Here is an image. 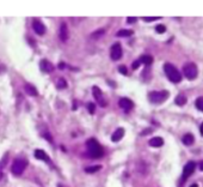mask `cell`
I'll return each mask as SVG.
<instances>
[{
    "label": "cell",
    "instance_id": "obj_23",
    "mask_svg": "<svg viewBox=\"0 0 203 187\" xmlns=\"http://www.w3.org/2000/svg\"><path fill=\"white\" fill-rule=\"evenodd\" d=\"M67 86V83H66V80L63 79V78H60L59 80H57V88L59 89H65Z\"/></svg>",
    "mask_w": 203,
    "mask_h": 187
},
{
    "label": "cell",
    "instance_id": "obj_11",
    "mask_svg": "<svg viewBox=\"0 0 203 187\" xmlns=\"http://www.w3.org/2000/svg\"><path fill=\"white\" fill-rule=\"evenodd\" d=\"M35 157L37 158V159H41V161H44V162H47L48 164H52V159L50 157L43 151V150H40V149H37L36 151H35Z\"/></svg>",
    "mask_w": 203,
    "mask_h": 187
},
{
    "label": "cell",
    "instance_id": "obj_7",
    "mask_svg": "<svg viewBox=\"0 0 203 187\" xmlns=\"http://www.w3.org/2000/svg\"><path fill=\"white\" fill-rule=\"evenodd\" d=\"M92 91H93V96H95V99L97 100V102L99 103V106H102V107H105L107 102H105V100L103 99V95H102V91H100V89H99L98 86H93V88H92Z\"/></svg>",
    "mask_w": 203,
    "mask_h": 187
},
{
    "label": "cell",
    "instance_id": "obj_30",
    "mask_svg": "<svg viewBox=\"0 0 203 187\" xmlns=\"http://www.w3.org/2000/svg\"><path fill=\"white\" fill-rule=\"evenodd\" d=\"M127 22H128V23H135V22H136V17H129V18L127 19Z\"/></svg>",
    "mask_w": 203,
    "mask_h": 187
},
{
    "label": "cell",
    "instance_id": "obj_10",
    "mask_svg": "<svg viewBox=\"0 0 203 187\" xmlns=\"http://www.w3.org/2000/svg\"><path fill=\"white\" fill-rule=\"evenodd\" d=\"M32 28L35 30V32L37 34V35H43L44 32H45V27H44V24L38 21V19H34L32 21Z\"/></svg>",
    "mask_w": 203,
    "mask_h": 187
},
{
    "label": "cell",
    "instance_id": "obj_5",
    "mask_svg": "<svg viewBox=\"0 0 203 187\" xmlns=\"http://www.w3.org/2000/svg\"><path fill=\"white\" fill-rule=\"evenodd\" d=\"M27 166V159H23V158H17L14 159L13 164H12V173L14 175H20L25 170Z\"/></svg>",
    "mask_w": 203,
    "mask_h": 187
},
{
    "label": "cell",
    "instance_id": "obj_24",
    "mask_svg": "<svg viewBox=\"0 0 203 187\" xmlns=\"http://www.w3.org/2000/svg\"><path fill=\"white\" fill-rule=\"evenodd\" d=\"M155 31L159 32V34H164V32L166 31V27H165L164 24H159V25L155 27Z\"/></svg>",
    "mask_w": 203,
    "mask_h": 187
},
{
    "label": "cell",
    "instance_id": "obj_28",
    "mask_svg": "<svg viewBox=\"0 0 203 187\" xmlns=\"http://www.w3.org/2000/svg\"><path fill=\"white\" fill-rule=\"evenodd\" d=\"M118 71L121 72L122 74H127V73H128V70H127L125 66H120V67H118Z\"/></svg>",
    "mask_w": 203,
    "mask_h": 187
},
{
    "label": "cell",
    "instance_id": "obj_26",
    "mask_svg": "<svg viewBox=\"0 0 203 187\" xmlns=\"http://www.w3.org/2000/svg\"><path fill=\"white\" fill-rule=\"evenodd\" d=\"M87 108H89L90 113H91V114H93V113H95L96 104H95V103H92V102H90V103H87Z\"/></svg>",
    "mask_w": 203,
    "mask_h": 187
},
{
    "label": "cell",
    "instance_id": "obj_18",
    "mask_svg": "<svg viewBox=\"0 0 203 187\" xmlns=\"http://www.w3.org/2000/svg\"><path fill=\"white\" fill-rule=\"evenodd\" d=\"M134 32L133 30H127V29H122L117 32V36L118 37H128V36H132Z\"/></svg>",
    "mask_w": 203,
    "mask_h": 187
},
{
    "label": "cell",
    "instance_id": "obj_20",
    "mask_svg": "<svg viewBox=\"0 0 203 187\" xmlns=\"http://www.w3.org/2000/svg\"><path fill=\"white\" fill-rule=\"evenodd\" d=\"M185 103H187V97H185L184 95H182V94H180V95H178V96L176 97V104L177 106H180V107H182V106H184Z\"/></svg>",
    "mask_w": 203,
    "mask_h": 187
},
{
    "label": "cell",
    "instance_id": "obj_22",
    "mask_svg": "<svg viewBox=\"0 0 203 187\" xmlns=\"http://www.w3.org/2000/svg\"><path fill=\"white\" fill-rule=\"evenodd\" d=\"M195 104H196L197 109H200V110L203 112V97H198V99L196 100V102H195Z\"/></svg>",
    "mask_w": 203,
    "mask_h": 187
},
{
    "label": "cell",
    "instance_id": "obj_17",
    "mask_svg": "<svg viewBox=\"0 0 203 187\" xmlns=\"http://www.w3.org/2000/svg\"><path fill=\"white\" fill-rule=\"evenodd\" d=\"M24 89H25V91H27V95H30V96H37V90H36L32 85L27 84V85L24 86Z\"/></svg>",
    "mask_w": 203,
    "mask_h": 187
},
{
    "label": "cell",
    "instance_id": "obj_1",
    "mask_svg": "<svg viewBox=\"0 0 203 187\" xmlns=\"http://www.w3.org/2000/svg\"><path fill=\"white\" fill-rule=\"evenodd\" d=\"M164 71L166 73L167 78H169L172 83H179V82L182 80V74H180V72L178 71L172 64L166 62V64L164 65Z\"/></svg>",
    "mask_w": 203,
    "mask_h": 187
},
{
    "label": "cell",
    "instance_id": "obj_25",
    "mask_svg": "<svg viewBox=\"0 0 203 187\" xmlns=\"http://www.w3.org/2000/svg\"><path fill=\"white\" fill-rule=\"evenodd\" d=\"M104 32H105L104 30H98V31H96V32L92 34V37H93V39H98V37H100L102 35H104Z\"/></svg>",
    "mask_w": 203,
    "mask_h": 187
},
{
    "label": "cell",
    "instance_id": "obj_33",
    "mask_svg": "<svg viewBox=\"0 0 203 187\" xmlns=\"http://www.w3.org/2000/svg\"><path fill=\"white\" fill-rule=\"evenodd\" d=\"M63 67H65V64H63V62H61V64H60V69H63Z\"/></svg>",
    "mask_w": 203,
    "mask_h": 187
},
{
    "label": "cell",
    "instance_id": "obj_21",
    "mask_svg": "<svg viewBox=\"0 0 203 187\" xmlns=\"http://www.w3.org/2000/svg\"><path fill=\"white\" fill-rule=\"evenodd\" d=\"M99 169H102V166H92V167H87L85 169V172L87 173V174H92V173L98 172Z\"/></svg>",
    "mask_w": 203,
    "mask_h": 187
},
{
    "label": "cell",
    "instance_id": "obj_19",
    "mask_svg": "<svg viewBox=\"0 0 203 187\" xmlns=\"http://www.w3.org/2000/svg\"><path fill=\"white\" fill-rule=\"evenodd\" d=\"M139 61L142 62V64H145V65H152V62H153V58L150 57V55H142V57L140 58Z\"/></svg>",
    "mask_w": 203,
    "mask_h": 187
},
{
    "label": "cell",
    "instance_id": "obj_27",
    "mask_svg": "<svg viewBox=\"0 0 203 187\" xmlns=\"http://www.w3.org/2000/svg\"><path fill=\"white\" fill-rule=\"evenodd\" d=\"M161 17H143L142 19L145 21V22H153V21H158V19H160Z\"/></svg>",
    "mask_w": 203,
    "mask_h": 187
},
{
    "label": "cell",
    "instance_id": "obj_15",
    "mask_svg": "<svg viewBox=\"0 0 203 187\" xmlns=\"http://www.w3.org/2000/svg\"><path fill=\"white\" fill-rule=\"evenodd\" d=\"M164 144V139L161 137H154L149 140V145L153 146V148H159V146H162Z\"/></svg>",
    "mask_w": 203,
    "mask_h": 187
},
{
    "label": "cell",
    "instance_id": "obj_32",
    "mask_svg": "<svg viewBox=\"0 0 203 187\" xmlns=\"http://www.w3.org/2000/svg\"><path fill=\"white\" fill-rule=\"evenodd\" d=\"M200 131H201V134L203 136V122L201 124V127H200Z\"/></svg>",
    "mask_w": 203,
    "mask_h": 187
},
{
    "label": "cell",
    "instance_id": "obj_9",
    "mask_svg": "<svg viewBox=\"0 0 203 187\" xmlns=\"http://www.w3.org/2000/svg\"><path fill=\"white\" fill-rule=\"evenodd\" d=\"M118 104H120V107H121L123 110H125V112H129L130 109H133V107H134V103H133V101L129 100V99H127V97H123L118 102Z\"/></svg>",
    "mask_w": 203,
    "mask_h": 187
},
{
    "label": "cell",
    "instance_id": "obj_34",
    "mask_svg": "<svg viewBox=\"0 0 203 187\" xmlns=\"http://www.w3.org/2000/svg\"><path fill=\"white\" fill-rule=\"evenodd\" d=\"M190 187H198V185H197V184H192Z\"/></svg>",
    "mask_w": 203,
    "mask_h": 187
},
{
    "label": "cell",
    "instance_id": "obj_31",
    "mask_svg": "<svg viewBox=\"0 0 203 187\" xmlns=\"http://www.w3.org/2000/svg\"><path fill=\"white\" fill-rule=\"evenodd\" d=\"M200 169H201V170L203 172V161H201V162H200Z\"/></svg>",
    "mask_w": 203,
    "mask_h": 187
},
{
    "label": "cell",
    "instance_id": "obj_16",
    "mask_svg": "<svg viewBox=\"0 0 203 187\" xmlns=\"http://www.w3.org/2000/svg\"><path fill=\"white\" fill-rule=\"evenodd\" d=\"M194 142H195V138H194V136H192L191 133L184 134V137H183V143L185 144V145H192Z\"/></svg>",
    "mask_w": 203,
    "mask_h": 187
},
{
    "label": "cell",
    "instance_id": "obj_13",
    "mask_svg": "<svg viewBox=\"0 0 203 187\" xmlns=\"http://www.w3.org/2000/svg\"><path fill=\"white\" fill-rule=\"evenodd\" d=\"M123 136H124V129L120 127V129H117L115 132H114V134L111 136V140L114 142V143H116V142H120L122 138H123Z\"/></svg>",
    "mask_w": 203,
    "mask_h": 187
},
{
    "label": "cell",
    "instance_id": "obj_12",
    "mask_svg": "<svg viewBox=\"0 0 203 187\" xmlns=\"http://www.w3.org/2000/svg\"><path fill=\"white\" fill-rule=\"evenodd\" d=\"M59 36H60L61 41H63V42H66V41H67V39H68V28H67V24H66V23H62V24H61Z\"/></svg>",
    "mask_w": 203,
    "mask_h": 187
},
{
    "label": "cell",
    "instance_id": "obj_14",
    "mask_svg": "<svg viewBox=\"0 0 203 187\" xmlns=\"http://www.w3.org/2000/svg\"><path fill=\"white\" fill-rule=\"evenodd\" d=\"M40 67L43 72H52L53 70H54L53 65H52L48 60H42V61H41V64H40Z\"/></svg>",
    "mask_w": 203,
    "mask_h": 187
},
{
    "label": "cell",
    "instance_id": "obj_3",
    "mask_svg": "<svg viewBox=\"0 0 203 187\" xmlns=\"http://www.w3.org/2000/svg\"><path fill=\"white\" fill-rule=\"evenodd\" d=\"M169 96H170V92L166 91V90H162V91H152V92H149L148 100L152 103H161V102L167 100Z\"/></svg>",
    "mask_w": 203,
    "mask_h": 187
},
{
    "label": "cell",
    "instance_id": "obj_2",
    "mask_svg": "<svg viewBox=\"0 0 203 187\" xmlns=\"http://www.w3.org/2000/svg\"><path fill=\"white\" fill-rule=\"evenodd\" d=\"M86 145H87V149H89V155L91 157L98 158L100 156H103V149H102V146L98 144V142L96 139H93V138L89 139L86 142Z\"/></svg>",
    "mask_w": 203,
    "mask_h": 187
},
{
    "label": "cell",
    "instance_id": "obj_29",
    "mask_svg": "<svg viewBox=\"0 0 203 187\" xmlns=\"http://www.w3.org/2000/svg\"><path fill=\"white\" fill-rule=\"evenodd\" d=\"M139 66H140V61L137 60V61H134V62H133V66H132V67H133L134 70H136V69H139Z\"/></svg>",
    "mask_w": 203,
    "mask_h": 187
},
{
    "label": "cell",
    "instance_id": "obj_8",
    "mask_svg": "<svg viewBox=\"0 0 203 187\" xmlns=\"http://www.w3.org/2000/svg\"><path fill=\"white\" fill-rule=\"evenodd\" d=\"M196 169V163L195 162H188L183 169V179L189 178L190 175L194 173V170Z\"/></svg>",
    "mask_w": 203,
    "mask_h": 187
},
{
    "label": "cell",
    "instance_id": "obj_4",
    "mask_svg": "<svg viewBox=\"0 0 203 187\" xmlns=\"http://www.w3.org/2000/svg\"><path fill=\"white\" fill-rule=\"evenodd\" d=\"M183 72H184L185 77L190 80H194L195 78H197V74H198L197 66L194 62H187L183 67Z\"/></svg>",
    "mask_w": 203,
    "mask_h": 187
},
{
    "label": "cell",
    "instance_id": "obj_6",
    "mask_svg": "<svg viewBox=\"0 0 203 187\" xmlns=\"http://www.w3.org/2000/svg\"><path fill=\"white\" fill-rule=\"evenodd\" d=\"M110 55L112 60H120L122 58V47L120 43H115L112 44L111 49H110Z\"/></svg>",
    "mask_w": 203,
    "mask_h": 187
}]
</instances>
